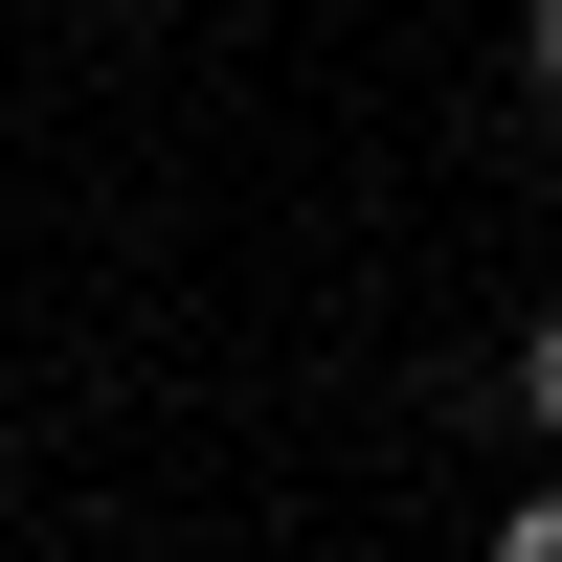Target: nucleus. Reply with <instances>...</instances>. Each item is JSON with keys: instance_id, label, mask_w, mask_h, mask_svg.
Returning a JSON list of instances; mask_svg holds the SVG:
<instances>
[{"instance_id": "2", "label": "nucleus", "mask_w": 562, "mask_h": 562, "mask_svg": "<svg viewBox=\"0 0 562 562\" xmlns=\"http://www.w3.org/2000/svg\"><path fill=\"white\" fill-rule=\"evenodd\" d=\"M473 562H562V473H540V495H518V518H495Z\"/></svg>"}, {"instance_id": "3", "label": "nucleus", "mask_w": 562, "mask_h": 562, "mask_svg": "<svg viewBox=\"0 0 562 562\" xmlns=\"http://www.w3.org/2000/svg\"><path fill=\"white\" fill-rule=\"evenodd\" d=\"M518 90H540V113H562V0H540V23H518Z\"/></svg>"}, {"instance_id": "1", "label": "nucleus", "mask_w": 562, "mask_h": 562, "mask_svg": "<svg viewBox=\"0 0 562 562\" xmlns=\"http://www.w3.org/2000/svg\"><path fill=\"white\" fill-rule=\"evenodd\" d=\"M495 405H518V428L562 450V315H518V360H495Z\"/></svg>"}]
</instances>
